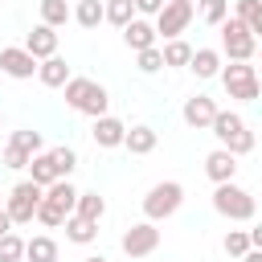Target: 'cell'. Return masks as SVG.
Segmentation results:
<instances>
[{
    "mask_svg": "<svg viewBox=\"0 0 262 262\" xmlns=\"http://www.w3.org/2000/svg\"><path fill=\"white\" fill-rule=\"evenodd\" d=\"M156 20H147V16H135L127 29H123V45L131 49V53H143V49H151L156 45Z\"/></svg>",
    "mask_w": 262,
    "mask_h": 262,
    "instance_id": "obj_14",
    "label": "cell"
},
{
    "mask_svg": "<svg viewBox=\"0 0 262 262\" xmlns=\"http://www.w3.org/2000/svg\"><path fill=\"white\" fill-rule=\"evenodd\" d=\"M78 217H86V221H102V213H106V201L90 188V192H78V209H74Z\"/></svg>",
    "mask_w": 262,
    "mask_h": 262,
    "instance_id": "obj_26",
    "label": "cell"
},
{
    "mask_svg": "<svg viewBox=\"0 0 262 262\" xmlns=\"http://www.w3.org/2000/svg\"><path fill=\"white\" fill-rule=\"evenodd\" d=\"M4 233H12V217H8V209H0V237Z\"/></svg>",
    "mask_w": 262,
    "mask_h": 262,
    "instance_id": "obj_38",
    "label": "cell"
},
{
    "mask_svg": "<svg viewBox=\"0 0 262 262\" xmlns=\"http://www.w3.org/2000/svg\"><path fill=\"white\" fill-rule=\"evenodd\" d=\"M213 209H217L225 221H254V213H258V196L229 180V184H217V188H213Z\"/></svg>",
    "mask_w": 262,
    "mask_h": 262,
    "instance_id": "obj_4",
    "label": "cell"
},
{
    "mask_svg": "<svg viewBox=\"0 0 262 262\" xmlns=\"http://www.w3.org/2000/svg\"><path fill=\"white\" fill-rule=\"evenodd\" d=\"M242 262H262V250H250V254H246Z\"/></svg>",
    "mask_w": 262,
    "mask_h": 262,
    "instance_id": "obj_40",
    "label": "cell"
},
{
    "mask_svg": "<svg viewBox=\"0 0 262 262\" xmlns=\"http://www.w3.org/2000/svg\"><path fill=\"white\" fill-rule=\"evenodd\" d=\"M25 258H29V262H57V242L45 237V233H37V237H29V246H25Z\"/></svg>",
    "mask_w": 262,
    "mask_h": 262,
    "instance_id": "obj_25",
    "label": "cell"
},
{
    "mask_svg": "<svg viewBox=\"0 0 262 262\" xmlns=\"http://www.w3.org/2000/svg\"><path fill=\"white\" fill-rule=\"evenodd\" d=\"M70 16H74L70 0H41V25H49V29H61Z\"/></svg>",
    "mask_w": 262,
    "mask_h": 262,
    "instance_id": "obj_24",
    "label": "cell"
},
{
    "mask_svg": "<svg viewBox=\"0 0 262 262\" xmlns=\"http://www.w3.org/2000/svg\"><path fill=\"white\" fill-rule=\"evenodd\" d=\"M201 16H205V25H225L229 20V0H201Z\"/></svg>",
    "mask_w": 262,
    "mask_h": 262,
    "instance_id": "obj_31",
    "label": "cell"
},
{
    "mask_svg": "<svg viewBox=\"0 0 262 262\" xmlns=\"http://www.w3.org/2000/svg\"><path fill=\"white\" fill-rule=\"evenodd\" d=\"M135 66H139V74H156V70H164V49L151 45V49L135 53Z\"/></svg>",
    "mask_w": 262,
    "mask_h": 262,
    "instance_id": "obj_32",
    "label": "cell"
},
{
    "mask_svg": "<svg viewBox=\"0 0 262 262\" xmlns=\"http://www.w3.org/2000/svg\"><path fill=\"white\" fill-rule=\"evenodd\" d=\"M41 201H45V188L41 184H33V180H20V184H12V192H8V217H12V225H29L33 217H37V209H41Z\"/></svg>",
    "mask_w": 262,
    "mask_h": 262,
    "instance_id": "obj_8",
    "label": "cell"
},
{
    "mask_svg": "<svg viewBox=\"0 0 262 262\" xmlns=\"http://www.w3.org/2000/svg\"><path fill=\"white\" fill-rule=\"evenodd\" d=\"M29 180H33V184H41V188H49V184H57V180H61V176H57V168H53V156H49V151L33 156V164H29Z\"/></svg>",
    "mask_w": 262,
    "mask_h": 262,
    "instance_id": "obj_22",
    "label": "cell"
},
{
    "mask_svg": "<svg viewBox=\"0 0 262 262\" xmlns=\"http://www.w3.org/2000/svg\"><path fill=\"white\" fill-rule=\"evenodd\" d=\"M29 164H33V156H25V151H20V147H12V143L4 147V168L20 172V168H29Z\"/></svg>",
    "mask_w": 262,
    "mask_h": 262,
    "instance_id": "obj_34",
    "label": "cell"
},
{
    "mask_svg": "<svg viewBox=\"0 0 262 262\" xmlns=\"http://www.w3.org/2000/svg\"><path fill=\"white\" fill-rule=\"evenodd\" d=\"M258 12H262V0H233V16H237V20H246V25H250Z\"/></svg>",
    "mask_w": 262,
    "mask_h": 262,
    "instance_id": "obj_35",
    "label": "cell"
},
{
    "mask_svg": "<svg viewBox=\"0 0 262 262\" xmlns=\"http://www.w3.org/2000/svg\"><path fill=\"white\" fill-rule=\"evenodd\" d=\"M37 78H41V86H49V90H66V82H70L74 74H70V66H66V57L57 53V57H45V61H41Z\"/></svg>",
    "mask_w": 262,
    "mask_h": 262,
    "instance_id": "obj_18",
    "label": "cell"
},
{
    "mask_svg": "<svg viewBox=\"0 0 262 262\" xmlns=\"http://www.w3.org/2000/svg\"><path fill=\"white\" fill-rule=\"evenodd\" d=\"M90 135H94L98 147L111 151V147H123V139H127V123L115 119V115H102V119H94V131H90Z\"/></svg>",
    "mask_w": 262,
    "mask_h": 262,
    "instance_id": "obj_15",
    "label": "cell"
},
{
    "mask_svg": "<svg viewBox=\"0 0 262 262\" xmlns=\"http://www.w3.org/2000/svg\"><path fill=\"white\" fill-rule=\"evenodd\" d=\"M135 16H139V12H135V0H106V20H111L115 29H127Z\"/></svg>",
    "mask_w": 262,
    "mask_h": 262,
    "instance_id": "obj_27",
    "label": "cell"
},
{
    "mask_svg": "<svg viewBox=\"0 0 262 262\" xmlns=\"http://www.w3.org/2000/svg\"><path fill=\"white\" fill-rule=\"evenodd\" d=\"M66 237H70L74 246H90V242L98 237V221H86V217L74 213V217L66 221Z\"/></svg>",
    "mask_w": 262,
    "mask_h": 262,
    "instance_id": "obj_23",
    "label": "cell"
},
{
    "mask_svg": "<svg viewBox=\"0 0 262 262\" xmlns=\"http://www.w3.org/2000/svg\"><path fill=\"white\" fill-rule=\"evenodd\" d=\"M213 135H217V143L225 147V151H233V156H250L254 151V131L246 127V119L237 115V111H217V119H213V127H209Z\"/></svg>",
    "mask_w": 262,
    "mask_h": 262,
    "instance_id": "obj_2",
    "label": "cell"
},
{
    "mask_svg": "<svg viewBox=\"0 0 262 262\" xmlns=\"http://www.w3.org/2000/svg\"><path fill=\"white\" fill-rule=\"evenodd\" d=\"M192 16H196V4H192V0H168L164 12L156 16V33H160L164 41H176V37L192 25Z\"/></svg>",
    "mask_w": 262,
    "mask_h": 262,
    "instance_id": "obj_9",
    "label": "cell"
},
{
    "mask_svg": "<svg viewBox=\"0 0 262 262\" xmlns=\"http://www.w3.org/2000/svg\"><path fill=\"white\" fill-rule=\"evenodd\" d=\"M156 143H160L156 127H147V123H135V127H127V139H123V147H127L131 156H151V151H156Z\"/></svg>",
    "mask_w": 262,
    "mask_h": 262,
    "instance_id": "obj_17",
    "label": "cell"
},
{
    "mask_svg": "<svg viewBox=\"0 0 262 262\" xmlns=\"http://www.w3.org/2000/svg\"><path fill=\"white\" fill-rule=\"evenodd\" d=\"M221 86H225V94L237 98V102H254V98L262 94V78L254 74L250 61H229V66L221 70Z\"/></svg>",
    "mask_w": 262,
    "mask_h": 262,
    "instance_id": "obj_7",
    "label": "cell"
},
{
    "mask_svg": "<svg viewBox=\"0 0 262 262\" xmlns=\"http://www.w3.org/2000/svg\"><path fill=\"white\" fill-rule=\"evenodd\" d=\"M25 49H29L37 61H45V57H57V29H49V25H37V29L25 37Z\"/></svg>",
    "mask_w": 262,
    "mask_h": 262,
    "instance_id": "obj_16",
    "label": "cell"
},
{
    "mask_svg": "<svg viewBox=\"0 0 262 262\" xmlns=\"http://www.w3.org/2000/svg\"><path fill=\"white\" fill-rule=\"evenodd\" d=\"M205 176H209L213 184H229V180L237 176V156L225 151V147H213V151L205 156Z\"/></svg>",
    "mask_w": 262,
    "mask_h": 262,
    "instance_id": "obj_13",
    "label": "cell"
},
{
    "mask_svg": "<svg viewBox=\"0 0 262 262\" xmlns=\"http://www.w3.org/2000/svg\"><path fill=\"white\" fill-rule=\"evenodd\" d=\"M180 119H184L188 127L205 131V127H213V119H217V102H213L209 94H192V98H184V106H180Z\"/></svg>",
    "mask_w": 262,
    "mask_h": 262,
    "instance_id": "obj_12",
    "label": "cell"
},
{
    "mask_svg": "<svg viewBox=\"0 0 262 262\" xmlns=\"http://www.w3.org/2000/svg\"><path fill=\"white\" fill-rule=\"evenodd\" d=\"M250 33H254V37H258V45H262V12L250 20Z\"/></svg>",
    "mask_w": 262,
    "mask_h": 262,
    "instance_id": "obj_39",
    "label": "cell"
},
{
    "mask_svg": "<svg viewBox=\"0 0 262 262\" xmlns=\"http://www.w3.org/2000/svg\"><path fill=\"white\" fill-rule=\"evenodd\" d=\"M250 246L262 250V225H250Z\"/></svg>",
    "mask_w": 262,
    "mask_h": 262,
    "instance_id": "obj_37",
    "label": "cell"
},
{
    "mask_svg": "<svg viewBox=\"0 0 262 262\" xmlns=\"http://www.w3.org/2000/svg\"><path fill=\"white\" fill-rule=\"evenodd\" d=\"M254 53H258V37L250 33L246 20L229 16V20L221 25V57H229V61H250Z\"/></svg>",
    "mask_w": 262,
    "mask_h": 262,
    "instance_id": "obj_6",
    "label": "cell"
},
{
    "mask_svg": "<svg viewBox=\"0 0 262 262\" xmlns=\"http://www.w3.org/2000/svg\"><path fill=\"white\" fill-rule=\"evenodd\" d=\"M160 49H164V70H188V66H192V53H196V49H192L184 37L164 41Z\"/></svg>",
    "mask_w": 262,
    "mask_h": 262,
    "instance_id": "obj_19",
    "label": "cell"
},
{
    "mask_svg": "<svg viewBox=\"0 0 262 262\" xmlns=\"http://www.w3.org/2000/svg\"><path fill=\"white\" fill-rule=\"evenodd\" d=\"M180 205H184V184L180 180H160L143 196V217L147 221H168V217L180 213Z\"/></svg>",
    "mask_w": 262,
    "mask_h": 262,
    "instance_id": "obj_5",
    "label": "cell"
},
{
    "mask_svg": "<svg viewBox=\"0 0 262 262\" xmlns=\"http://www.w3.org/2000/svg\"><path fill=\"white\" fill-rule=\"evenodd\" d=\"M258 53H262V45H258Z\"/></svg>",
    "mask_w": 262,
    "mask_h": 262,
    "instance_id": "obj_43",
    "label": "cell"
},
{
    "mask_svg": "<svg viewBox=\"0 0 262 262\" xmlns=\"http://www.w3.org/2000/svg\"><path fill=\"white\" fill-rule=\"evenodd\" d=\"M82 262H106V258H102V254H90V258H82Z\"/></svg>",
    "mask_w": 262,
    "mask_h": 262,
    "instance_id": "obj_41",
    "label": "cell"
},
{
    "mask_svg": "<svg viewBox=\"0 0 262 262\" xmlns=\"http://www.w3.org/2000/svg\"><path fill=\"white\" fill-rule=\"evenodd\" d=\"M25 246H29V242H20L16 233H4V237H0V262H20V258H25Z\"/></svg>",
    "mask_w": 262,
    "mask_h": 262,
    "instance_id": "obj_33",
    "label": "cell"
},
{
    "mask_svg": "<svg viewBox=\"0 0 262 262\" xmlns=\"http://www.w3.org/2000/svg\"><path fill=\"white\" fill-rule=\"evenodd\" d=\"M66 106H70V111H82V115H90V119H102L106 106H111V94H106V86H98L94 78H70V82H66Z\"/></svg>",
    "mask_w": 262,
    "mask_h": 262,
    "instance_id": "obj_1",
    "label": "cell"
},
{
    "mask_svg": "<svg viewBox=\"0 0 262 262\" xmlns=\"http://www.w3.org/2000/svg\"><path fill=\"white\" fill-rule=\"evenodd\" d=\"M49 156H53V168H57V176H61V180H70V172L78 168V156H74V147H66V143H61V147H49Z\"/></svg>",
    "mask_w": 262,
    "mask_h": 262,
    "instance_id": "obj_30",
    "label": "cell"
},
{
    "mask_svg": "<svg viewBox=\"0 0 262 262\" xmlns=\"http://www.w3.org/2000/svg\"><path fill=\"white\" fill-rule=\"evenodd\" d=\"M8 143H12V147H20L25 156H41V151H45L41 131H29V127H25V131H12V139H8Z\"/></svg>",
    "mask_w": 262,
    "mask_h": 262,
    "instance_id": "obj_28",
    "label": "cell"
},
{
    "mask_svg": "<svg viewBox=\"0 0 262 262\" xmlns=\"http://www.w3.org/2000/svg\"><path fill=\"white\" fill-rule=\"evenodd\" d=\"M188 70H192L201 82H209V78H221V70H225V66H221V49H196Z\"/></svg>",
    "mask_w": 262,
    "mask_h": 262,
    "instance_id": "obj_20",
    "label": "cell"
},
{
    "mask_svg": "<svg viewBox=\"0 0 262 262\" xmlns=\"http://www.w3.org/2000/svg\"><path fill=\"white\" fill-rule=\"evenodd\" d=\"M0 123H4V115H0Z\"/></svg>",
    "mask_w": 262,
    "mask_h": 262,
    "instance_id": "obj_42",
    "label": "cell"
},
{
    "mask_svg": "<svg viewBox=\"0 0 262 262\" xmlns=\"http://www.w3.org/2000/svg\"><path fill=\"white\" fill-rule=\"evenodd\" d=\"M119 246H123L127 258H147V254H156V250H160V229H156V221H139V225L123 229Z\"/></svg>",
    "mask_w": 262,
    "mask_h": 262,
    "instance_id": "obj_10",
    "label": "cell"
},
{
    "mask_svg": "<svg viewBox=\"0 0 262 262\" xmlns=\"http://www.w3.org/2000/svg\"><path fill=\"white\" fill-rule=\"evenodd\" d=\"M164 4H168V0H135V12H139V16H160Z\"/></svg>",
    "mask_w": 262,
    "mask_h": 262,
    "instance_id": "obj_36",
    "label": "cell"
},
{
    "mask_svg": "<svg viewBox=\"0 0 262 262\" xmlns=\"http://www.w3.org/2000/svg\"><path fill=\"white\" fill-rule=\"evenodd\" d=\"M74 209H78V188L70 180H57V184L45 188V201L37 209V221L49 225V229H57V225H66L74 217Z\"/></svg>",
    "mask_w": 262,
    "mask_h": 262,
    "instance_id": "obj_3",
    "label": "cell"
},
{
    "mask_svg": "<svg viewBox=\"0 0 262 262\" xmlns=\"http://www.w3.org/2000/svg\"><path fill=\"white\" fill-rule=\"evenodd\" d=\"M221 246H225V254H229V258H246V254L254 250V246H250V229H229Z\"/></svg>",
    "mask_w": 262,
    "mask_h": 262,
    "instance_id": "obj_29",
    "label": "cell"
},
{
    "mask_svg": "<svg viewBox=\"0 0 262 262\" xmlns=\"http://www.w3.org/2000/svg\"><path fill=\"white\" fill-rule=\"evenodd\" d=\"M41 70V61L25 49V45H8V49H0V74H8V78H16V82H25V78H33Z\"/></svg>",
    "mask_w": 262,
    "mask_h": 262,
    "instance_id": "obj_11",
    "label": "cell"
},
{
    "mask_svg": "<svg viewBox=\"0 0 262 262\" xmlns=\"http://www.w3.org/2000/svg\"><path fill=\"white\" fill-rule=\"evenodd\" d=\"M74 20L82 29H98L106 20V0H78L74 4Z\"/></svg>",
    "mask_w": 262,
    "mask_h": 262,
    "instance_id": "obj_21",
    "label": "cell"
}]
</instances>
